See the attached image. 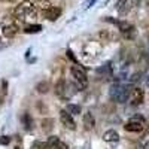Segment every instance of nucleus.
Masks as SVG:
<instances>
[{"instance_id": "1", "label": "nucleus", "mask_w": 149, "mask_h": 149, "mask_svg": "<svg viewBox=\"0 0 149 149\" xmlns=\"http://www.w3.org/2000/svg\"><path fill=\"white\" fill-rule=\"evenodd\" d=\"M130 93H131V90H128L127 86H124L121 84H113L110 86V90H109V97L113 102L125 103L130 98Z\"/></svg>"}, {"instance_id": "2", "label": "nucleus", "mask_w": 149, "mask_h": 149, "mask_svg": "<svg viewBox=\"0 0 149 149\" xmlns=\"http://www.w3.org/2000/svg\"><path fill=\"white\" fill-rule=\"evenodd\" d=\"M70 73H72V76L74 79V88H78V91L85 90L86 85H88V78H86L85 70L79 66H72Z\"/></svg>"}, {"instance_id": "3", "label": "nucleus", "mask_w": 149, "mask_h": 149, "mask_svg": "<svg viewBox=\"0 0 149 149\" xmlns=\"http://www.w3.org/2000/svg\"><path fill=\"white\" fill-rule=\"evenodd\" d=\"M143 127H145V118L140 116V115L133 116L125 125H124V128H125L127 131H130V133H140L143 130Z\"/></svg>"}, {"instance_id": "4", "label": "nucleus", "mask_w": 149, "mask_h": 149, "mask_svg": "<svg viewBox=\"0 0 149 149\" xmlns=\"http://www.w3.org/2000/svg\"><path fill=\"white\" fill-rule=\"evenodd\" d=\"M60 121H61V124H63L67 130H72V131L76 130V122L73 121L72 113H70V112H67L66 109L60 112Z\"/></svg>"}, {"instance_id": "5", "label": "nucleus", "mask_w": 149, "mask_h": 149, "mask_svg": "<svg viewBox=\"0 0 149 149\" xmlns=\"http://www.w3.org/2000/svg\"><path fill=\"white\" fill-rule=\"evenodd\" d=\"M67 88H69L67 82H66L64 79H61V81H58L57 85H55V94H57L60 98H63V100H67V98L70 97Z\"/></svg>"}, {"instance_id": "6", "label": "nucleus", "mask_w": 149, "mask_h": 149, "mask_svg": "<svg viewBox=\"0 0 149 149\" xmlns=\"http://www.w3.org/2000/svg\"><path fill=\"white\" fill-rule=\"evenodd\" d=\"M134 6V2L133 0H118L116 2V10L119 15H127L128 12L131 10V8Z\"/></svg>"}, {"instance_id": "7", "label": "nucleus", "mask_w": 149, "mask_h": 149, "mask_svg": "<svg viewBox=\"0 0 149 149\" xmlns=\"http://www.w3.org/2000/svg\"><path fill=\"white\" fill-rule=\"evenodd\" d=\"M143 97H145L143 90L139 88V86H134V88L131 90V93H130V100H131V103L134 106L136 104H142L143 103Z\"/></svg>"}, {"instance_id": "8", "label": "nucleus", "mask_w": 149, "mask_h": 149, "mask_svg": "<svg viewBox=\"0 0 149 149\" xmlns=\"http://www.w3.org/2000/svg\"><path fill=\"white\" fill-rule=\"evenodd\" d=\"M19 5H21L22 9H24L26 19H27V18H34V17H36V5H34V3H31V2H29V0H26V2H22V3H19Z\"/></svg>"}, {"instance_id": "9", "label": "nucleus", "mask_w": 149, "mask_h": 149, "mask_svg": "<svg viewBox=\"0 0 149 149\" xmlns=\"http://www.w3.org/2000/svg\"><path fill=\"white\" fill-rule=\"evenodd\" d=\"M42 15H43L45 18H48L49 21H55V19H58V17L61 15V9H60V8L52 6L51 9L43 10V12H42Z\"/></svg>"}, {"instance_id": "10", "label": "nucleus", "mask_w": 149, "mask_h": 149, "mask_svg": "<svg viewBox=\"0 0 149 149\" xmlns=\"http://www.w3.org/2000/svg\"><path fill=\"white\" fill-rule=\"evenodd\" d=\"M18 26L15 24H9V26H5L3 27V36L8 37V39H12V37H15L18 34Z\"/></svg>"}, {"instance_id": "11", "label": "nucleus", "mask_w": 149, "mask_h": 149, "mask_svg": "<svg viewBox=\"0 0 149 149\" xmlns=\"http://www.w3.org/2000/svg\"><path fill=\"white\" fill-rule=\"evenodd\" d=\"M103 140L107 142V143L118 142V140H119V134H118L116 130H107V131H104V134H103Z\"/></svg>"}, {"instance_id": "12", "label": "nucleus", "mask_w": 149, "mask_h": 149, "mask_svg": "<svg viewBox=\"0 0 149 149\" xmlns=\"http://www.w3.org/2000/svg\"><path fill=\"white\" fill-rule=\"evenodd\" d=\"M116 26H118V29H119L122 33H127V34H130V36L134 33V26H133V24H130V22H127V21H118Z\"/></svg>"}, {"instance_id": "13", "label": "nucleus", "mask_w": 149, "mask_h": 149, "mask_svg": "<svg viewBox=\"0 0 149 149\" xmlns=\"http://www.w3.org/2000/svg\"><path fill=\"white\" fill-rule=\"evenodd\" d=\"M84 125L86 130H93L95 127V119L93 116L91 112H86V113H84Z\"/></svg>"}, {"instance_id": "14", "label": "nucleus", "mask_w": 149, "mask_h": 149, "mask_svg": "<svg viewBox=\"0 0 149 149\" xmlns=\"http://www.w3.org/2000/svg\"><path fill=\"white\" fill-rule=\"evenodd\" d=\"M40 128H42V131L49 133V131L54 128V119L52 118H43L40 121Z\"/></svg>"}, {"instance_id": "15", "label": "nucleus", "mask_w": 149, "mask_h": 149, "mask_svg": "<svg viewBox=\"0 0 149 149\" xmlns=\"http://www.w3.org/2000/svg\"><path fill=\"white\" fill-rule=\"evenodd\" d=\"M6 95H8V81L2 79V82H0V104L5 103Z\"/></svg>"}, {"instance_id": "16", "label": "nucleus", "mask_w": 149, "mask_h": 149, "mask_svg": "<svg viewBox=\"0 0 149 149\" xmlns=\"http://www.w3.org/2000/svg\"><path fill=\"white\" fill-rule=\"evenodd\" d=\"M49 90H51V85H49V82H46V81H42V82H39L36 85V91L39 94H46V93H49Z\"/></svg>"}, {"instance_id": "17", "label": "nucleus", "mask_w": 149, "mask_h": 149, "mask_svg": "<svg viewBox=\"0 0 149 149\" xmlns=\"http://www.w3.org/2000/svg\"><path fill=\"white\" fill-rule=\"evenodd\" d=\"M34 5H36V8H37V9H40L42 12L52 8V5H51V2H49V0H36Z\"/></svg>"}, {"instance_id": "18", "label": "nucleus", "mask_w": 149, "mask_h": 149, "mask_svg": "<svg viewBox=\"0 0 149 149\" xmlns=\"http://www.w3.org/2000/svg\"><path fill=\"white\" fill-rule=\"evenodd\" d=\"M58 143H60V139L57 137V136H49L48 140H46V146H48V149H55Z\"/></svg>"}, {"instance_id": "19", "label": "nucleus", "mask_w": 149, "mask_h": 149, "mask_svg": "<svg viewBox=\"0 0 149 149\" xmlns=\"http://www.w3.org/2000/svg\"><path fill=\"white\" fill-rule=\"evenodd\" d=\"M22 124H24V127H26V130H31L33 128V119L29 113H24L22 115Z\"/></svg>"}, {"instance_id": "20", "label": "nucleus", "mask_w": 149, "mask_h": 149, "mask_svg": "<svg viewBox=\"0 0 149 149\" xmlns=\"http://www.w3.org/2000/svg\"><path fill=\"white\" fill-rule=\"evenodd\" d=\"M66 110L70 112L72 115H79L81 112H82V107H81L79 104H67V106H66Z\"/></svg>"}, {"instance_id": "21", "label": "nucleus", "mask_w": 149, "mask_h": 149, "mask_svg": "<svg viewBox=\"0 0 149 149\" xmlns=\"http://www.w3.org/2000/svg\"><path fill=\"white\" fill-rule=\"evenodd\" d=\"M42 30V26H39V24H31V26H27L26 29H24V33H27V34H30V33H39Z\"/></svg>"}, {"instance_id": "22", "label": "nucleus", "mask_w": 149, "mask_h": 149, "mask_svg": "<svg viewBox=\"0 0 149 149\" xmlns=\"http://www.w3.org/2000/svg\"><path fill=\"white\" fill-rule=\"evenodd\" d=\"M140 66H142V70H146L149 67V55L148 54H142V57H140Z\"/></svg>"}, {"instance_id": "23", "label": "nucleus", "mask_w": 149, "mask_h": 149, "mask_svg": "<svg viewBox=\"0 0 149 149\" xmlns=\"http://www.w3.org/2000/svg\"><path fill=\"white\" fill-rule=\"evenodd\" d=\"M140 76H142V72H137V73H133V74H131V78H130V82H131V84H136V82H139Z\"/></svg>"}, {"instance_id": "24", "label": "nucleus", "mask_w": 149, "mask_h": 149, "mask_svg": "<svg viewBox=\"0 0 149 149\" xmlns=\"http://www.w3.org/2000/svg\"><path fill=\"white\" fill-rule=\"evenodd\" d=\"M9 142H10V139L8 136H2V137H0V145H8Z\"/></svg>"}, {"instance_id": "25", "label": "nucleus", "mask_w": 149, "mask_h": 149, "mask_svg": "<svg viewBox=\"0 0 149 149\" xmlns=\"http://www.w3.org/2000/svg\"><path fill=\"white\" fill-rule=\"evenodd\" d=\"M55 149H69V145H67V143H64V142H61V140H60V143L57 145V148H55Z\"/></svg>"}, {"instance_id": "26", "label": "nucleus", "mask_w": 149, "mask_h": 149, "mask_svg": "<svg viewBox=\"0 0 149 149\" xmlns=\"http://www.w3.org/2000/svg\"><path fill=\"white\" fill-rule=\"evenodd\" d=\"M94 2H95V0H88V2H86L84 6H85V8H91V6L94 5Z\"/></svg>"}, {"instance_id": "27", "label": "nucleus", "mask_w": 149, "mask_h": 149, "mask_svg": "<svg viewBox=\"0 0 149 149\" xmlns=\"http://www.w3.org/2000/svg\"><path fill=\"white\" fill-rule=\"evenodd\" d=\"M145 85H146V88H149V73L146 74V78H145Z\"/></svg>"}, {"instance_id": "28", "label": "nucleus", "mask_w": 149, "mask_h": 149, "mask_svg": "<svg viewBox=\"0 0 149 149\" xmlns=\"http://www.w3.org/2000/svg\"><path fill=\"white\" fill-rule=\"evenodd\" d=\"M146 6H148V9H149V0H146Z\"/></svg>"}, {"instance_id": "29", "label": "nucleus", "mask_w": 149, "mask_h": 149, "mask_svg": "<svg viewBox=\"0 0 149 149\" xmlns=\"http://www.w3.org/2000/svg\"><path fill=\"white\" fill-rule=\"evenodd\" d=\"M146 137H148V139H149V133H148V136H146Z\"/></svg>"}, {"instance_id": "30", "label": "nucleus", "mask_w": 149, "mask_h": 149, "mask_svg": "<svg viewBox=\"0 0 149 149\" xmlns=\"http://www.w3.org/2000/svg\"><path fill=\"white\" fill-rule=\"evenodd\" d=\"M15 149H19V148H15Z\"/></svg>"}]
</instances>
